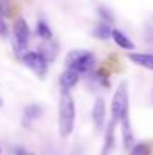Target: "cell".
I'll list each match as a JSON object with an SVG mask.
<instances>
[{
    "label": "cell",
    "instance_id": "obj_22",
    "mask_svg": "<svg viewBox=\"0 0 153 155\" xmlns=\"http://www.w3.org/2000/svg\"><path fill=\"white\" fill-rule=\"evenodd\" d=\"M0 155H2V147H0Z\"/></svg>",
    "mask_w": 153,
    "mask_h": 155
},
{
    "label": "cell",
    "instance_id": "obj_21",
    "mask_svg": "<svg viewBox=\"0 0 153 155\" xmlns=\"http://www.w3.org/2000/svg\"><path fill=\"white\" fill-rule=\"evenodd\" d=\"M13 155H31V153H28L23 147H15L13 149Z\"/></svg>",
    "mask_w": 153,
    "mask_h": 155
},
{
    "label": "cell",
    "instance_id": "obj_8",
    "mask_svg": "<svg viewBox=\"0 0 153 155\" xmlns=\"http://www.w3.org/2000/svg\"><path fill=\"white\" fill-rule=\"evenodd\" d=\"M41 114H43V107L40 104H30V106H27V107L23 109L21 124H23L25 127H28V125H31L36 119H40V117H41Z\"/></svg>",
    "mask_w": 153,
    "mask_h": 155
},
{
    "label": "cell",
    "instance_id": "obj_15",
    "mask_svg": "<svg viewBox=\"0 0 153 155\" xmlns=\"http://www.w3.org/2000/svg\"><path fill=\"white\" fill-rule=\"evenodd\" d=\"M38 51H40V53H41V54H43V56H45L48 61H53L54 58H56L58 46L54 45V43H51V41H45V45L40 46V48H38Z\"/></svg>",
    "mask_w": 153,
    "mask_h": 155
},
{
    "label": "cell",
    "instance_id": "obj_17",
    "mask_svg": "<svg viewBox=\"0 0 153 155\" xmlns=\"http://www.w3.org/2000/svg\"><path fill=\"white\" fill-rule=\"evenodd\" d=\"M97 13H99V17H100V20L102 21H107V23H114V13L110 12V10L109 8H105V7H99V8H97Z\"/></svg>",
    "mask_w": 153,
    "mask_h": 155
},
{
    "label": "cell",
    "instance_id": "obj_12",
    "mask_svg": "<svg viewBox=\"0 0 153 155\" xmlns=\"http://www.w3.org/2000/svg\"><path fill=\"white\" fill-rule=\"evenodd\" d=\"M129 60L138 66H142V68H147L153 71V54L150 53H130Z\"/></svg>",
    "mask_w": 153,
    "mask_h": 155
},
{
    "label": "cell",
    "instance_id": "obj_9",
    "mask_svg": "<svg viewBox=\"0 0 153 155\" xmlns=\"http://www.w3.org/2000/svg\"><path fill=\"white\" fill-rule=\"evenodd\" d=\"M79 81V73L72 71V69H66V71L61 73L59 76V86L61 91H71L72 87L78 84Z\"/></svg>",
    "mask_w": 153,
    "mask_h": 155
},
{
    "label": "cell",
    "instance_id": "obj_5",
    "mask_svg": "<svg viewBox=\"0 0 153 155\" xmlns=\"http://www.w3.org/2000/svg\"><path fill=\"white\" fill-rule=\"evenodd\" d=\"M21 61H23V64L27 66L30 71H33L40 79H43V78L46 76V73H48V63L49 61L46 60L40 51H27V53L21 56Z\"/></svg>",
    "mask_w": 153,
    "mask_h": 155
},
{
    "label": "cell",
    "instance_id": "obj_19",
    "mask_svg": "<svg viewBox=\"0 0 153 155\" xmlns=\"http://www.w3.org/2000/svg\"><path fill=\"white\" fill-rule=\"evenodd\" d=\"M8 35H10V30H8V25L5 21V15L0 13V36L2 38H8Z\"/></svg>",
    "mask_w": 153,
    "mask_h": 155
},
{
    "label": "cell",
    "instance_id": "obj_18",
    "mask_svg": "<svg viewBox=\"0 0 153 155\" xmlns=\"http://www.w3.org/2000/svg\"><path fill=\"white\" fill-rule=\"evenodd\" d=\"M143 36H145V41H148V43H153V15L150 17V20L147 21V25H145Z\"/></svg>",
    "mask_w": 153,
    "mask_h": 155
},
{
    "label": "cell",
    "instance_id": "obj_4",
    "mask_svg": "<svg viewBox=\"0 0 153 155\" xmlns=\"http://www.w3.org/2000/svg\"><path fill=\"white\" fill-rule=\"evenodd\" d=\"M28 41H30V27L23 18H18L13 25V48L20 58L28 51Z\"/></svg>",
    "mask_w": 153,
    "mask_h": 155
},
{
    "label": "cell",
    "instance_id": "obj_11",
    "mask_svg": "<svg viewBox=\"0 0 153 155\" xmlns=\"http://www.w3.org/2000/svg\"><path fill=\"white\" fill-rule=\"evenodd\" d=\"M112 33H114L112 25L100 20V21H97V25L94 27L92 36L94 38H99V40H109V38H112Z\"/></svg>",
    "mask_w": 153,
    "mask_h": 155
},
{
    "label": "cell",
    "instance_id": "obj_1",
    "mask_svg": "<svg viewBox=\"0 0 153 155\" xmlns=\"http://www.w3.org/2000/svg\"><path fill=\"white\" fill-rule=\"evenodd\" d=\"M59 134L61 137H69L74 130L76 122V106L69 91H61L59 96Z\"/></svg>",
    "mask_w": 153,
    "mask_h": 155
},
{
    "label": "cell",
    "instance_id": "obj_6",
    "mask_svg": "<svg viewBox=\"0 0 153 155\" xmlns=\"http://www.w3.org/2000/svg\"><path fill=\"white\" fill-rule=\"evenodd\" d=\"M91 116H92V122H94V127L97 129V130H102L105 125V102L102 97H97L96 102H94L92 106V112H91Z\"/></svg>",
    "mask_w": 153,
    "mask_h": 155
},
{
    "label": "cell",
    "instance_id": "obj_20",
    "mask_svg": "<svg viewBox=\"0 0 153 155\" xmlns=\"http://www.w3.org/2000/svg\"><path fill=\"white\" fill-rule=\"evenodd\" d=\"M0 13H2V15H8L10 13L8 0H0Z\"/></svg>",
    "mask_w": 153,
    "mask_h": 155
},
{
    "label": "cell",
    "instance_id": "obj_23",
    "mask_svg": "<svg viewBox=\"0 0 153 155\" xmlns=\"http://www.w3.org/2000/svg\"><path fill=\"white\" fill-rule=\"evenodd\" d=\"M0 106H2V97H0Z\"/></svg>",
    "mask_w": 153,
    "mask_h": 155
},
{
    "label": "cell",
    "instance_id": "obj_16",
    "mask_svg": "<svg viewBox=\"0 0 153 155\" xmlns=\"http://www.w3.org/2000/svg\"><path fill=\"white\" fill-rule=\"evenodd\" d=\"M150 153H151V145L147 142L135 143L133 149L130 150V155H150Z\"/></svg>",
    "mask_w": 153,
    "mask_h": 155
},
{
    "label": "cell",
    "instance_id": "obj_2",
    "mask_svg": "<svg viewBox=\"0 0 153 155\" xmlns=\"http://www.w3.org/2000/svg\"><path fill=\"white\" fill-rule=\"evenodd\" d=\"M96 56L87 50H72L66 56V69H72L76 73L87 74L96 68Z\"/></svg>",
    "mask_w": 153,
    "mask_h": 155
},
{
    "label": "cell",
    "instance_id": "obj_13",
    "mask_svg": "<svg viewBox=\"0 0 153 155\" xmlns=\"http://www.w3.org/2000/svg\"><path fill=\"white\" fill-rule=\"evenodd\" d=\"M36 35L45 41H51V38H53V31L45 18H38V21H36Z\"/></svg>",
    "mask_w": 153,
    "mask_h": 155
},
{
    "label": "cell",
    "instance_id": "obj_14",
    "mask_svg": "<svg viewBox=\"0 0 153 155\" xmlns=\"http://www.w3.org/2000/svg\"><path fill=\"white\" fill-rule=\"evenodd\" d=\"M112 40H114L117 45L122 48V50H129L132 51L133 48H135V45H133L132 41H130V38L125 35V33H122L120 30H114V33H112Z\"/></svg>",
    "mask_w": 153,
    "mask_h": 155
},
{
    "label": "cell",
    "instance_id": "obj_10",
    "mask_svg": "<svg viewBox=\"0 0 153 155\" xmlns=\"http://www.w3.org/2000/svg\"><path fill=\"white\" fill-rule=\"evenodd\" d=\"M115 122H109L107 130L104 135V147H102V155H110V152L114 150V143H115Z\"/></svg>",
    "mask_w": 153,
    "mask_h": 155
},
{
    "label": "cell",
    "instance_id": "obj_3",
    "mask_svg": "<svg viewBox=\"0 0 153 155\" xmlns=\"http://www.w3.org/2000/svg\"><path fill=\"white\" fill-rule=\"evenodd\" d=\"M129 114V89H127V83L122 81L119 84L117 91H115L114 97H112V117L110 120L117 124L122 120V117Z\"/></svg>",
    "mask_w": 153,
    "mask_h": 155
},
{
    "label": "cell",
    "instance_id": "obj_7",
    "mask_svg": "<svg viewBox=\"0 0 153 155\" xmlns=\"http://www.w3.org/2000/svg\"><path fill=\"white\" fill-rule=\"evenodd\" d=\"M122 142H123V149L125 150H132L135 145V137H133V130H132V124H130V116L125 114L122 117Z\"/></svg>",
    "mask_w": 153,
    "mask_h": 155
}]
</instances>
